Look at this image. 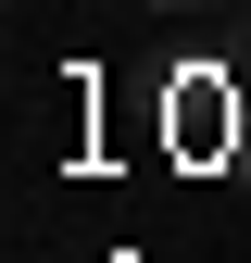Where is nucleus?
<instances>
[{
  "mask_svg": "<svg viewBox=\"0 0 251 263\" xmlns=\"http://www.w3.org/2000/svg\"><path fill=\"white\" fill-rule=\"evenodd\" d=\"M164 13H188V0H164Z\"/></svg>",
  "mask_w": 251,
  "mask_h": 263,
  "instance_id": "nucleus-1",
  "label": "nucleus"
}]
</instances>
